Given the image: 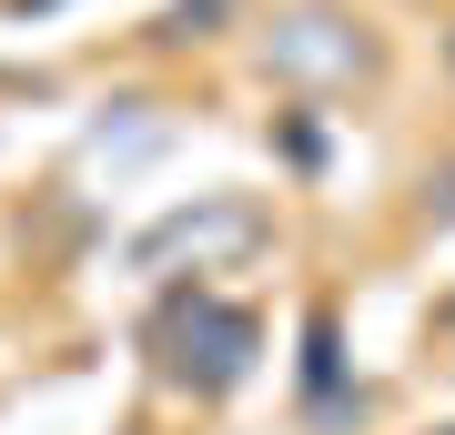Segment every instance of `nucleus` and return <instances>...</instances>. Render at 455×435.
<instances>
[{"instance_id":"1","label":"nucleus","mask_w":455,"mask_h":435,"mask_svg":"<svg viewBox=\"0 0 455 435\" xmlns=\"http://www.w3.org/2000/svg\"><path fill=\"white\" fill-rule=\"evenodd\" d=\"M263 61H274L283 81H344V71H364V41L344 31V20L304 11V20H283V31L263 41Z\"/></svg>"},{"instance_id":"2","label":"nucleus","mask_w":455,"mask_h":435,"mask_svg":"<svg viewBox=\"0 0 455 435\" xmlns=\"http://www.w3.org/2000/svg\"><path fill=\"white\" fill-rule=\"evenodd\" d=\"M445 213H455V173H445Z\"/></svg>"}]
</instances>
